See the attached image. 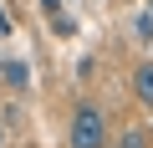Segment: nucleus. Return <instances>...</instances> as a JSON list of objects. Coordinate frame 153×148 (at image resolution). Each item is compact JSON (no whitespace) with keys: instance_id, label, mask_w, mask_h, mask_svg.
Listing matches in <instances>:
<instances>
[{"instance_id":"obj_1","label":"nucleus","mask_w":153,"mask_h":148,"mask_svg":"<svg viewBox=\"0 0 153 148\" xmlns=\"http://www.w3.org/2000/svg\"><path fill=\"white\" fill-rule=\"evenodd\" d=\"M66 143L71 148H107V112L82 102L71 112V128H66Z\"/></svg>"},{"instance_id":"obj_2","label":"nucleus","mask_w":153,"mask_h":148,"mask_svg":"<svg viewBox=\"0 0 153 148\" xmlns=\"http://www.w3.org/2000/svg\"><path fill=\"white\" fill-rule=\"evenodd\" d=\"M0 82H5L10 92H26L31 87V66L26 61H0Z\"/></svg>"},{"instance_id":"obj_3","label":"nucleus","mask_w":153,"mask_h":148,"mask_svg":"<svg viewBox=\"0 0 153 148\" xmlns=\"http://www.w3.org/2000/svg\"><path fill=\"white\" fill-rule=\"evenodd\" d=\"M117 148H153L148 123H128V128H123V138H117Z\"/></svg>"},{"instance_id":"obj_4","label":"nucleus","mask_w":153,"mask_h":148,"mask_svg":"<svg viewBox=\"0 0 153 148\" xmlns=\"http://www.w3.org/2000/svg\"><path fill=\"white\" fill-rule=\"evenodd\" d=\"M133 92H138V102H153V66L148 61L133 71Z\"/></svg>"},{"instance_id":"obj_5","label":"nucleus","mask_w":153,"mask_h":148,"mask_svg":"<svg viewBox=\"0 0 153 148\" xmlns=\"http://www.w3.org/2000/svg\"><path fill=\"white\" fill-rule=\"evenodd\" d=\"M41 5H46V10H51V16H56V5H61V0H41Z\"/></svg>"},{"instance_id":"obj_6","label":"nucleus","mask_w":153,"mask_h":148,"mask_svg":"<svg viewBox=\"0 0 153 148\" xmlns=\"http://www.w3.org/2000/svg\"><path fill=\"white\" fill-rule=\"evenodd\" d=\"M0 36H10V26H5V16H0Z\"/></svg>"},{"instance_id":"obj_7","label":"nucleus","mask_w":153,"mask_h":148,"mask_svg":"<svg viewBox=\"0 0 153 148\" xmlns=\"http://www.w3.org/2000/svg\"><path fill=\"white\" fill-rule=\"evenodd\" d=\"M0 148H5V123H0Z\"/></svg>"}]
</instances>
